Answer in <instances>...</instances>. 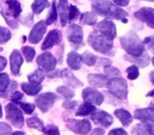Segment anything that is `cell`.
<instances>
[{
  "label": "cell",
  "mask_w": 154,
  "mask_h": 135,
  "mask_svg": "<svg viewBox=\"0 0 154 135\" xmlns=\"http://www.w3.org/2000/svg\"><path fill=\"white\" fill-rule=\"evenodd\" d=\"M21 89L30 96H35L41 91V86L40 84H21Z\"/></svg>",
  "instance_id": "d4e9b609"
},
{
  "label": "cell",
  "mask_w": 154,
  "mask_h": 135,
  "mask_svg": "<svg viewBox=\"0 0 154 135\" xmlns=\"http://www.w3.org/2000/svg\"><path fill=\"white\" fill-rule=\"evenodd\" d=\"M22 97H23V94H22L21 92H19V91H15V92L11 95V100L13 101L14 103H18L20 99H22Z\"/></svg>",
  "instance_id": "ee69618b"
},
{
  "label": "cell",
  "mask_w": 154,
  "mask_h": 135,
  "mask_svg": "<svg viewBox=\"0 0 154 135\" xmlns=\"http://www.w3.org/2000/svg\"><path fill=\"white\" fill-rule=\"evenodd\" d=\"M60 15V21H61L62 26L66 24L69 21V5L68 0H59V8H58Z\"/></svg>",
  "instance_id": "44dd1931"
},
{
  "label": "cell",
  "mask_w": 154,
  "mask_h": 135,
  "mask_svg": "<svg viewBox=\"0 0 154 135\" xmlns=\"http://www.w3.org/2000/svg\"><path fill=\"white\" fill-rule=\"evenodd\" d=\"M113 2L118 7H126L130 2V0H113Z\"/></svg>",
  "instance_id": "c3c4849f"
},
{
  "label": "cell",
  "mask_w": 154,
  "mask_h": 135,
  "mask_svg": "<svg viewBox=\"0 0 154 135\" xmlns=\"http://www.w3.org/2000/svg\"><path fill=\"white\" fill-rule=\"evenodd\" d=\"M150 80H151V82L154 84V72H151V73H150Z\"/></svg>",
  "instance_id": "db71d44e"
},
{
  "label": "cell",
  "mask_w": 154,
  "mask_h": 135,
  "mask_svg": "<svg viewBox=\"0 0 154 135\" xmlns=\"http://www.w3.org/2000/svg\"><path fill=\"white\" fill-rule=\"evenodd\" d=\"M66 126H68V129H70L74 133H77V134L80 135H86L91 131V124L87 119L71 120Z\"/></svg>",
  "instance_id": "9c48e42d"
},
{
  "label": "cell",
  "mask_w": 154,
  "mask_h": 135,
  "mask_svg": "<svg viewBox=\"0 0 154 135\" xmlns=\"http://www.w3.org/2000/svg\"><path fill=\"white\" fill-rule=\"evenodd\" d=\"M43 132L47 135H59V130L55 126H48L43 128Z\"/></svg>",
  "instance_id": "b9f144b4"
},
{
  "label": "cell",
  "mask_w": 154,
  "mask_h": 135,
  "mask_svg": "<svg viewBox=\"0 0 154 135\" xmlns=\"http://www.w3.org/2000/svg\"><path fill=\"white\" fill-rule=\"evenodd\" d=\"M134 16L140 21L145 22L150 28L154 29V10L151 8H143L135 12Z\"/></svg>",
  "instance_id": "7c38bea8"
},
{
  "label": "cell",
  "mask_w": 154,
  "mask_h": 135,
  "mask_svg": "<svg viewBox=\"0 0 154 135\" xmlns=\"http://www.w3.org/2000/svg\"><path fill=\"white\" fill-rule=\"evenodd\" d=\"M103 133H105V130L101 128H96L94 129V131H93L92 135H103Z\"/></svg>",
  "instance_id": "f907efd6"
},
{
  "label": "cell",
  "mask_w": 154,
  "mask_h": 135,
  "mask_svg": "<svg viewBox=\"0 0 154 135\" xmlns=\"http://www.w3.org/2000/svg\"><path fill=\"white\" fill-rule=\"evenodd\" d=\"M49 5H50V3L48 0H35L32 5V10L35 14L38 15V14H40L43 10L47 9Z\"/></svg>",
  "instance_id": "83f0119b"
},
{
  "label": "cell",
  "mask_w": 154,
  "mask_h": 135,
  "mask_svg": "<svg viewBox=\"0 0 154 135\" xmlns=\"http://www.w3.org/2000/svg\"><path fill=\"white\" fill-rule=\"evenodd\" d=\"M96 21H97V17H96L95 14L88 12V13H84L82 15V23L88 24V26H95Z\"/></svg>",
  "instance_id": "f546056e"
},
{
  "label": "cell",
  "mask_w": 154,
  "mask_h": 135,
  "mask_svg": "<svg viewBox=\"0 0 154 135\" xmlns=\"http://www.w3.org/2000/svg\"><path fill=\"white\" fill-rule=\"evenodd\" d=\"M66 62H68V66L72 70H79L80 63H82V56L77 53V52L72 51L69 53Z\"/></svg>",
  "instance_id": "d6986e66"
},
{
  "label": "cell",
  "mask_w": 154,
  "mask_h": 135,
  "mask_svg": "<svg viewBox=\"0 0 154 135\" xmlns=\"http://www.w3.org/2000/svg\"><path fill=\"white\" fill-rule=\"evenodd\" d=\"M10 63H11V71L14 75H18L20 72V68H21L22 63H23V59H22L21 54L18 51H13L10 56Z\"/></svg>",
  "instance_id": "2e32d148"
},
{
  "label": "cell",
  "mask_w": 154,
  "mask_h": 135,
  "mask_svg": "<svg viewBox=\"0 0 154 135\" xmlns=\"http://www.w3.org/2000/svg\"><path fill=\"white\" fill-rule=\"evenodd\" d=\"M56 63L57 62H56L55 57L51 53H49V52L42 53L37 58V64L40 66V69L42 71L48 72V73H50V72L55 69Z\"/></svg>",
  "instance_id": "8992f818"
},
{
  "label": "cell",
  "mask_w": 154,
  "mask_h": 135,
  "mask_svg": "<svg viewBox=\"0 0 154 135\" xmlns=\"http://www.w3.org/2000/svg\"><path fill=\"white\" fill-rule=\"evenodd\" d=\"M47 26H48V24L45 21L37 22V23L34 26V28H33V30L31 31V33H30V37H29L30 42L33 43V44L38 43L39 41L42 39L43 34H45V31H47Z\"/></svg>",
  "instance_id": "8fae6325"
},
{
  "label": "cell",
  "mask_w": 154,
  "mask_h": 135,
  "mask_svg": "<svg viewBox=\"0 0 154 135\" xmlns=\"http://www.w3.org/2000/svg\"><path fill=\"white\" fill-rule=\"evenodd\" d=\"M5 112H7V119L11 122L13 126L17 128H21L24 124L23 114L21 110L17 107L14 103H8L5 107Z\"/></svg>",
  "instance_id": "5b68a950"
},
{
  "label": "cell",
  "mask_w": 154,
  "mask_h": 135,
  "mask_svg": "<svg viewBox=\"0 0 154 135\" xmlns=\"http://www.w3.org/2000/svg\"><path fill=\"white\" fill-rule=\"evenodd\" d=\"M143 42H145V44L148 45V48H149L150 51H151L152 53H154V36L147 37Z\"/></svg>",
  "instance_id": "f6af8a7d"
},
{
  "label": "cell",
  "mask_w": 154,
  "mask_h": 135,
  "mask_svg": "<svg viewBox=\"0 0 154 135\" xmlns=\"http://www.w3.org/2000/svg\"><path fill=\"white\" fill-rule=\"evenodd\" d=\"M150 135H154V122L150 124Z\"/></svg>",
  "instance_id": "816d5d0a"
},
{
  "label": "cell",
  "mask_w": 154,
  "mask_h": 135,
  "mask_svg": "<svg viewBox=\"0 0 154 135\" xmlns=\"http://www.w3.org/2000/svg\"><path fill=\"white\" fill-rule=\"evenodd\" d=\"M95 31L103 34V36L109 38L110 40H113L116 37L115 24L112 21H110V20H103L101 22H99L96 26V28H95Z\"/></svg>",
  "instance_id": "ba28073f"
},
{
  "label": "cell",
  "mask_w": 154,
  "mask_h": 135,
  "mask_svg": "<svg viewBox=\"0 0 154 135\" xmlns=\"http://www.w3.org/2000/svg\"><path fill=\"white\" fill-rule=\"evenodd\" d=\"M11 135H26V133L22 132V131H17V132H14L12 133Z\"/></svg>",
  "instance_id": "f5cc1de1"
},
{
  "label": "cell",
  "mask_w": 154,
  "mask_h": 135,
  "mask_svg": "<svg viewBox=\"0 0 154 135\" xmlns=\"http://www.w3.org/2000/svg\"><path fill=\"white\" fill-rule=\"evenodd\" d=\"M79 15L80 13L78 9L74 5H70V8H69V21H73V20L77 19L79 17Z\"/></svg>",
  "instance_id": "ab89813d"
},
{
  "label": "cell",
  "mask_w": 154,
  "mask_h": 135,
  "mask_svg": "<svg viewBox=\"0 0 154 135\" xmlns=\"http://www.w3.org/2000/svg\"><path fill=\"white\" fill-rule=\"evenodd\" d=\"M22 53H23L26 61L31 62L33 60V58H34L35 53H36V52H35V50L31 47H23L22 48Z\"/></svg>",
  "instance_id": "74e56055"
},
{
  "label": "cell",
  "mask_w": 154,
  "mask_h": 135,
  "mask_svg": "<svg viewBox=\"0 0 154 135\" xmlns=\"http://www.w3.org/2000/svg\"><path fill=\"white\" fill-rule=\"evenodd\" d=\"M95 111H96V109H95L94 105L85 101V103L78 108V110H77V112H76V116H87V115H90V114L94 113Z\"/></svg>",
  "instance_id": "cb8c5ba5"
},
{
  "label": "cell",
  "mask_w": 154,
  "mask_h": 135,
  "mask_svg": "<svg viewBox=\"0 0 154 135\" xmlns=\"http://www.w3.org/2000/svg\"><path fill=\"white\" fill-rule=\"evenodd\" d=\"M57 9H56V3L53 2L52 3V9L51 11H50V14L49 16H48V19H47V24L49 26V24H52L54 23V22L56 21V19H57Z\"/></svg>",
  "instance_id": "836d02e7"
},
{
  "label": "cell",
  "mask_w": 154,
  "mask_h": 135,
  "mask_svg": "<svg viewBox=\"0 0 154 135\" xmlns=\"http://www.w3.org/2000/svg\"><path fill=\"white\" fill-rule=\"evenodd\" d=\"M56 99H57V95L54 94V93H42V94H40L37 97L36 105L41 111L45 113V112H48L51 109V107L54 105Z\"/></svg>",
  "instance_id": "52a82bcc"
},
{
  "label": "cell",
  "mask_w": 154,
  "mask_h": 135,
  "mask_svg": "<svg viewBox=\"0 0 154 135\" xmlns=\"http://www.w3.org/2000/svg\"><path fill=\"white\" fill-rule=\"evenodd\" d=\"M61 77H63L66 84H68L69 86H71V87H80V86H82V82H80L79 80H77L76 78L74 77V75H73V74L71 73L69 70H63V71H62V76H61Z\"/></svg>",
  "instance_id": "484cf974"
},
{
  "label": "cell",
  "mask_w": 154,
  "mask_h": 135,
  "mask_svg": "<svg viewBox=\"0 0 154 135\" xmlns=\"http://www.w3.org/2000/svg\"><path fill=\"white\" fill-rule=\"evenodd\" d=\"M60 40H61V34H60L59 31L52 30L49 32L48 36L45 37L41 48H42V50H48L50 48L54 47L55 44H57L58 42H60Z\"/></svg>",
  "instance_id": "9a60e30c"
},
{
  "label": "cell",
  "mask_w": 154,
  "mask_h": 135,
  "mask_svg": "<svg viewBox=\"0 0 154 135\" xmlns=\"http://www.w3.org/2000/svg\"><path fill=\"white\" fill-rule=\"evenodd\" d=\"M10 77L8 76V74L1 73L0 74V93L7 92V90L9 89L10 86Z\"/></svg>",
  "instance_id": "1f68e13d"
},
{
  "label": "cell",
  "mask_w": 154,
  "mask_h": 135,
  "mask_svg": "<svg viewBox=\"0 0 154 135\" xmlns=\"http://www.w3.org/2000/svg\"><path fill=\"white\" fill-rule=\"evenodd\" d=\"M107 87L114 96L118 97L120 99L127 98L128 86H127L126 80L122 79V77H112L111 79L108 80Z\"/></svg>",
  "instance_id": "277c9868"
},
{
  "label": "cell",
  "mask_w": 154,
  "mask_h": 135,
  "mask_svg": "<svg viewBox=\"0 0 154 135\" xmlns=\"http://www.w3.org/2000/svg\"><path fill=\"white\" fill-rule=\"evenodd\" d=\"M57 92L60 93V94H61L63 97H66V99L72 98V97L75 95L74 91L71 90L69 87H66V86H62V87H59V88H57Z\"/></svg>",
  "instance_id": "e575fe53"
},
{
  "label": "cell",
  "mask_w": 154,
  "mask_h": 135,
  "mask_svg": "<svg viewBox=\"0 0 154 135\" xmlns=\"http://www.w3.org/2000/svg\"><path fill=\"white\" fill-rule=\"evenodd\" d=\"M132 132L137 135H150V124L143 122V124H137L132 130Z\"/></svg>",
  "instance_id": "f1b7e54d"
},
{
  "label": "cell",
  "mask_w": 154,
  "mask_h": 135,
  "mask_svg": "<svg viewBox=\"0 0 154 135\" xmlns=\"http://www.w3.org/2000/svg\"><path fill=\"white\" fill-rule=\"evenodd\" d=\"M134 116L136 119L143 122H154V108L135 110Z\"/></svg>",
  "instance_id": "e0dca14e"
},
{
  "label": "cell",
  "mask_w": 154,
  "mask_h": 135,
  "mask_svg": "<svg viewBox=\"0 0 154 135\" xmlns=\"http://www.w3.org/2000/svg\"><path fill=\"white\" fill-rule=\"evenodd\" d=\"M93 11L96 14L106 16L108 18L114 19H124L128 16V13L116 5H113L109 0H93L92 1Z\"/></svg>",
  "instance_id": "6da1fadb"
},
{
  "label": "cell",
  "mask_w": 154,
  "mask_h": 135,
  "mask_svg": "<svg viewBox=\"0 0 154 135\" xmlns=\"http://www.w3.org/2000/svg\"><path fill=\"white\" fill-rule=\"evenodd\" d=\"M66 36H68L69 41L73 44H80L82 42V29L77 24H71L66 31Z\"/></svg>",
  "instance_id": "4fadbf2b"
},
{
  "label": "cell",
  "mask_w": 154,
  "mask_h": 135,
  "mask_svg": "<svg viewBox=\"0 0 154 135\" xmlns=\"http://www.w3.org/2000/svg\"><path fill=\"white\" fill-rule=\"evenodd\" d=\"M26 124H28L30 128L33 129H37L39 131H42L43 130V122L39 119L38 117H31L29 119H26Z\"/></svg>",
  "instance_id": "4dcf8cb0"
},
{
  "label": "cell",
  "mask_w": 154,
  "mask_h": 135,
  "mask_svg": "<svg viewBox=\"0 0 154 135\" xmlns=\"http://www.w3.org/2000/svg\"><path fill=\"white\" fill-rule=\"evenodd\" d=\"M76 106H77V101H75V100H66V101H64V103H63V108L69 109V110L74 109Z\"/></svg>",
  "instance_id": "7dc6e473"
},
{
  "label": "cell",
  "mask_w": 154,
  "mask_h": 135,
  "mask_svg": "<svg viewBox=\"0 0 154 135\" xmlns=\"http://www.w3.org/2000/svg\"><path fill=\"white\" fill-rule=\"evenodd\" d=\"M93 121L103 127H110L113 122V118L110 114L105 111H95L91 116Z\"/></svg>",
  "instance_id": "5bb4252c"
},
{
  "label": "cell",
  "mask_w": 154,
  "mask_h": 135,
  "mask_svg": "<svg viewBox=\"0 0 154 135\" xmlns=\"http://www.w3.org/2000/svg\"><path fill=\"white\" fill-rule=\"evenodd\" d=\"M108 135H128V133H127L124 129L117 128V129H113V130H111Z\"/></svg>",
  "instance_id": "bcb514c9"
},
{
  "label": "cell",
  "mask_w": 154,
  "mask_h": 135,
  "mask_svg": "<svg viewBox=\"0 0 154 135\" xmlns=\"http://www.w3.org/2000/svg\"><path fill=\"white\" fill-rule=\"evenodd\" d=\"M2 117V108H1V105H0V118Z\"/></svg>",
  "instance_id": "11a10c76"
},
{
  "label": "cell",
  "mask_w": 154,
  "mask_h": 135,
  "mask_svg": "<svg viewBox=\"0 0 154 135\" xmlns=\"http://www.w3.org/2000/svg\"><path fill=\"white\" fill-rule=\"evenodd\" d=\"M89 44L97 52H100L103 54H109V52L113 48V40H110L109 38H107L106 36H103V34H100L99 32L94 30V32H92L90 34L88 38Z\"/></svg>",
  "instance_id": "3957f363"
},
{
  "label": "cell",
  "mask_w": 154,
  "mask_h": 135,
  "mask_svg": "<svg viewBox=\"0 0 154 135\" xmlns=\"http://www.w3.org/2000/svg\"><path fill=\"white\" fill-rule=\"evenodd\" d=\"M114 114H115L116 117L120 120V122L122 124V126H125V127H128L133 120L132 115H131L128 111H126V110H124V109L116 110V111L114 112Z\"/></svg>",
  "instance_id": "603a6c76"
},
{
  "label": "cell",
  "mask_w": 154,
  "mask_h": 135,
  "mask_svg": "<svg viewBox=\"0 0 154 135\" xmlns=\"http://www.w3.org/2000/svg\"><path fill=\"white\" fill-rule=\"evenodd\" d=\"M108 77L105 75H100V74H90L88 76V81L91 86L97 87V88H103V87L107 86Z\"/></svg>",
  "instance_id": "ac0fdd59"
},
{
  "label": "cell",
  "mask_w": 154,
  "mask_h": 135,
  "mask_svg": "<svg viewBox=\"0 0 154 135\" xmlns=\"http://www.w3.org/2000/svg\"><path fill=\"white\" fill-rule=\"evenodd\" d=\"M97 57L95 55H93L92 53H89V52H86L82 55V61L84 63H86L87 66H94L95 62H96Z\"/></svg>",
  "instance_id": "d6a6232c"
},
{
  "label": "cell",
  "mask_w": 154,
  "mask_h": 135,
  "mask_svg": "<svg viewBox=\"0 0 154 135\" xmlns=\"http://www.w3.org/2000/svg\"><path fill=\"white\" fill-rule=\"evenodd\" d=\"M5 66H7V59L2 56H0V71L5 70Z\"/></svg>",
  "instance_id": "681fc988"
},
{
  "label": "cell",
  "mask_w": 154,
  "mask_h": 135,
  "mask_svg": "<svg viewBox=\"0 0 154 135\" xmlns=\"http://www.w3.org/2000/svg\"><path fill=\"white\" fill-rule=\"evenodd\" d=\"M125 58H126L128 61L134 62V63H136L137 66H141V68L147 66L150 62L149 55H148V53H146V52H143L140 56H137V57H133V56L128 55V56H125Z\"/></svg>",
  "instance_id": "ffe728a7"
},
{
  "label": "cell",
  "mask_w": 154,
  "mask_h": 135,
  "mask_svg": "<svg viewBox=\"0 0 154 135\" xmlns=\"http://www.w3.org/2000/svg\"><path fill=\"white\" fill-rule=\"evenodd\" d=\"M148 1H154V0H148Z\"/></svg>",
  "instance_id": "6f0895ef"
},
{
  "label": "cell",
  "mask_w": 154,
  "mask_h": 135,
  "mask_svg": "<svg viewBox=\"0 0 154 135\" xmlns=\"http://www.w3.org/2000/svg\"><path fill=\"white\" fill-rule=\"evenodd\" d=\"M152 62H153V64H154V57H153V59H152Z\"/></svg>",
  "instance_id": "9f6ffc18"
},
{
  "label": "cell",
  "mask_w": 154,
  "mask_h": 135,
  "mask_svg": "<svg viewBox=\"0 0 154 135\" xmlns=\"http://www.w3.org/2000/svg\"><path fill=\"white\" fill-rule=\"evenodd\" d=\"M19 103V107L21 108V110H23L24 113L26 114H32L35 110V105L34 103Z\"/></svg>",
  "instance_id": "60d3db41"
},
{
  "label": "cell",
  "mask_w": 154,
  "mask_h": 135,
  "mask_svg": "<svg viewBox=\"0 0 154 135\" xmlns=\"http://www.w3.org/2000/svg\"><path fill=\"white\" fill-rule=\"evenodd\" d=\"M127 75L130 80H134L138 77L139 71H138V66H131L127 69Z\"/></svg>",
  "instance_id": "8d00e7d4"
},
{
  "label": "cell",
  "mask_w": 154,
  "mask_h": 135,
  "mask_svg": "<svg viewBox=\"0 0 154 135\" xmlns=\"http://www.w3.org/2000/svg\"><path fill=\"white\" fill-rule=\"evenodd\" d=\"M12 132V128L5 122H0V135H9Z\"/></svg>",
  "instance_id": "7bdbcfd3"
},
{
  "label": "cell",
  "mask_w": 154,
  "mask_h": 135,
  "mask_svg": "<svg viewBox=\"0 0 154 135\" xmlns=\"http://www.w3.org/2000/svg\"><path fill=\"white\" fill-rule=\"evenodd\" d=\"M12 34L10 32V30L0 26V43H5L11 39Z\"/></svg>",
  "instance_id": "d590c367"
},
{
  "label": "cell",
  "mask_w": 154,
  "mask_h": 135,
  "mask_svg": "<svg viewBox=\"0 0 154 135\" xmlns=\"http://www.w3.org/2000/svg\"><path fill=\"white\" fill-rule=\"evenodd\" d=\"M43 79H45V73L41 69L36 70L35 72L29 75V81L33 84H40Z\"/></svg>",
  "instance_id": "4316f807"
},
{
  "label": "cell",
  "mask_w": 154,
  "mask_h": 135,
  "mask_svg": "<svg viewBox=\"0 0 154 135\" xmlns=\"http://www.w3.org/2000/svg\"><path fill=\"white\" fill-rule=\"evenodd\" d=\"M105 74L107 76H110V77H119L120 71L112 66H107L105 68Z\"/></svg>",
  "instance_id": "f35d334b"
},
{
  "label": "cell",
  "mask_w": 154,
  "mask_h": 135,
  "mask_svg": "<svg viewBox=\"0 0 154 135\" xmlns=\"http://www.w3.org/2000/svg\"><path fill=\"white\" fill-rule=\"evenodd\" d=\"M120 44L125 49V51L133 57L140 56L145 52V43L133 32H130L122 36L120 38Z\"/></svg>",
  "instance_id": "7a4b0ae2"
},
{
  "label": "cell",
  "mask_w": 154,
  "mask_h": 135,
  "mask_svg": "<svg viewBox=\"0 0 154 135\" xmlns=\"http://www.w3.org/2000/svg\"><path fill=\"white\" fill-rule=\"evenodd\" d=\"M5 5H8V11L13 16V18H17L19 16V14L21 13V5L17 0H7Z\"/></svg>",
  "instance_id": "7402d4cb"
},
{
  "label": "cell",
  "mask_w": 154,
  "mask_h": 135,
  "mask_svg": "<svg viewBox=\"0 0 154 135\" xmlns=\"http://www.w3.org/2000/svg\"><path fill=\"white\" fill-rule=\"evenodd\" d=\"M82 98L85 99V101L92 103V105H94V106L101 105L103 101V94L93 88L85 89V90L82 91Z\"/></svg>",
  "instance_id": "30bf717a"
}]
</instances>
